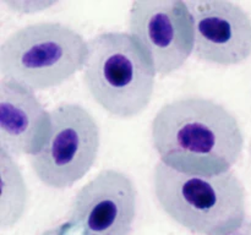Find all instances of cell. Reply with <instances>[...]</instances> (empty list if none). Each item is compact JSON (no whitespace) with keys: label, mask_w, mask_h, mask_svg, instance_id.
Masks as SVG:
<instances>
[{"label":"cell","mask_w":251,"mask_h":235,"mask_svg":"<svg viewBox=\"0 0 251 235\" xmlns=\"http://www.w3.org/2000/svg\"><path fill=\"white\" fill-rule=\"evenodd\" d=\"M151 139L159 162L199 175L227 173L244 149L235 115L202 97L179 98L163 105L152 121Z\"/></svg>","instance_id":"obj_1"},{"label":"cell","mask_w":251,"mask_h":235,"mask_svg":"<svg viewBox=\"0 0 251 235\" xmlns=\"http://www.w3.org/2000/svg\"><path fill=\"white\" fill-rule=\"evenodd\" d=\"M153 192L168 217L199 235H225L247 219V191L234 171L199 175L158 162Z\"/></svg>","instance_id":"obj_2"},{"label":"cell","mask_w":251,"mask_h":235,"mask_svg":"<svg viewBox=\"0 0 251 235\" xmlns=\"http://www.w3.org/2000/svg\"><path fill=\"white\" fill-rule=\"evenodd\" d=\"M83 82L110 115L130 119L149 107L156 70L130 33L104 32L88 42Z\"/></svg>","instance_id":"obj_3"},{"label":"cell","mask_w":251,"mask_h":235,"mask_svg":"<svg viewBox=\"0 0 251 235\" xmlns=\"http://www.w3.org/2000/svg\"><path fill=\"white\" fill-rule=\"evenodd\" d=\"M88 42L59 22H37L10 34L0 47L2 78L28 90L58 87L83 70Z\"/></svg>","instance_id":"obj_4"},{"label":"cell","mask_w":251,"mask_h":235,"mask_svg":"<svg viewBox=\"0 0 251 235\" xmlns=\"http://www.w3.org/2000/svg\"><path fill=\"white\" fill-rule=\"evenodd\" d=\"M46 143L31 157L37 179L51 188H66L95 164L100 144V126L82 105L63 103L50 112Z\"/></svg>","instance_id":"obj_5"},{"label":"cell","mask_w":251,"mask_h":235,"mask_svg":"<svg viewBox=\"0 0 251 235\" xmlns=\"http://www.w3.org/2000/svg\"><path fill=\"white\" fill-rule=\"evenodd\" d=\"M129 33L157 75L179 70L194 53L193 17L183 0H135L129 14Z\"/></svg>","instance_id":"obj_6"},{"label":"cell","mask_w":251,"mask_h":235,"mask_svg":"<svg viewBox=\"0 0 251 235\" xmlns=\"http://www.w3.org/2000/svg\"><path fill=\"white\" fill-rule=\"evenodd\" d=\"M136 206L137 190L131 179L104 169L77 191L65 224L73 235H130Z\"/></svg>","instance_id":"obj_7"},{"label":"cell","mask_w":251,"mask_h":235,"mask_svg":"<svg viewBox=\"0 0 251 235\" xmlns=\"http://www.w3.org/2000/svg\"><path fill=\"white\" fill-rule=\"evenodd\" d=\"M194 27V55L205 63L234 66L251 56V16L229 0L186 1Z\"/></svg>","instance_id":"obj_8"},{"label":"cell","mask_w":251,"mask_h":235,"mask_svg":"<svg viewBox=\"0 0 251 235\" xmlns=\"http://www.w3.org/2000/svg\"><path fill=\"white\" fill-rule=\"evenodd\" d=\"M50 113L33 91L0 80V146L10 156H33L50 131Z\"/></svg>","instance_id":"obj_9"},{"label":"cell","mask_w":251,"mask_h":235,"mask_svg":"<svg viewBox=\"0 0 251 235\" xmlns=\"http://www.w3.org/2000/svg\"><path fill=\"white\" fill-rule=\"evenodd\" d=\"M1 162V203L0 225L1 229L14 227L25 212L27 188L19 165L6 152L0 151Z\"/></svg>","instance_id":"obj_10"},{"label":"cell","mask_w":251,"mask_h":235,"mask_svg":"<svg viewBox=\"0 0 251 235\" xmlns=\"http://www.w3.org/2000/svg\"><path fill=\"white\" fill-rule=\"evenodd\" d=\"M225 235H251V218H247L239 228Z\"/></svg>","instance_id":"obj_11"},{"label":"cell","mask_w":251,"mask_h":235,"mask_svg":"<svg viewBox=\"0 0 251 235\" xmlns=\"http://www.w3.org/2000/svg\"><path fill=\"white\" fill-rule=\"evenodd\" d=\"M39 235H73V234H71L70 230L68 229L66 224L64 223V224L59 225V227L51 228V229L46 230V232H43L42 234H39Z\"/></svg>","instance_id":"obj_12"},{"label":"cell","mask_w":251,"mask_h":235,"mask_svg":"<svg viewBox=\"0 0 251 235\" xmlns=\"http://www.w3.org/2000/svg\"><path fill=\"white\" fill-rule=\"evenodd\" d=\"M249 152H250V156H251V142H250V146H249Z\"/></svg>","instance_id":"obj_13"}]
</instances>
